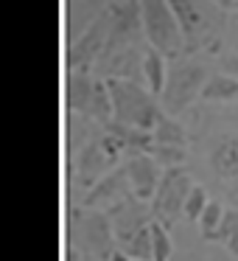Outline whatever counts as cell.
<instances>
[{"label": "cell", "mask_w": 238, "mask_h": 261, "mask_svg": "<svg viewBox=\"0 0 238 261\" xmlns=\"http://www.w3.org/2000/svg\"><path fill=\"white\" fill-rule=\"evenodd\" d=\"M68 247L79 250L84 258L96 261H109L115 253V233H112V219L109 214L96 208H79L70 211L68 219Z\"/></svg>", "instance_id": "cell-1"}, {"label": "cell", "mask_w": 238, "mask_h": 261, "mask_svg": "<svg viewBox=\"0 0 238 261\" xmlns=\"http://www.w3.org/2000/svg\"><path fill=\"white\" fill-rule=\"evenodd\" d=\"M109 96H112V110L118 124L124 126H135L143 132H154V126L163 118V107L160 101L148 93V87L137 85L129 79H107Z\"/></svg>", "instance_id": "cell-2"}, {"label": "cell", "mask_w": 238, "mask_h": 261, "mask_svg": "<svg viewBox=\"0 0 238 261\" xmlns=\"http://www.w3.org/2000/svg\"><path fill=\"white\" fill-rule=\"evenodd\" d=\"M137 12H140L143 40L152 48L165 57H180L185 51V37L168 0H137Z\"/></svg>", "instance_id": "cell-3"}, {"label": "cell", "mask_w": 238, "mask_h": 261, "mask_svg": "<svg viewBox=\"0 0 238 261\" xmlns=\"http://www.w3.org/2000/svg\"><path fill=\"white\" fill-rule=\"evenodd\" d=\"M112 34V12L104 9L101 14L90 20L81 37H73L68 48V73H90V68H96L98 59L104 57L107 40Z\"/></svg>", "instance_id": "cell-4"}, {"label": "cell", "mask_w": 238, "mask_h": 261, "mask_svg": "<svg viewBox=\"0 0 238 261\" xmlns=\"http://www.w3.org/2000/svg\"><path fill=\"white\" fill-rule=\"evenodd\" d=\"M204 82H207V70L199 62H176L174 68L168 70V79H165V87L160 93V107L163 113L176 115L188 107L196 96H202Z\"/></svg>", "instance_id": "cell-5"}, {"label": "cell", "mask_w": 238, "mask_h": 261, "mask_svg": "<svg viewBox=\"0 0 238 261\" xmlns=\"http://www.w3.org/2000/svg\"><path fill=\"white\" fill-rule=\"evenodd\" d=\"M193 191L191 174H188L182 166H174V169L163 171V180L157 186V194L148 205H152V216H157V222L163 225H171L176 216H182L185 211V199L188 194Z\"/></svg>", "instance_id": "cell-6"}, {"label": "cell", "mask_w": 238, "mask_h": 261, "mask_svg": "<svg viewBox=\"0 0 238 261\" xmlns=\"http://www.w3.org/2000/svg\"><path fill=\"white\" fill-rule=\"evenodd\" d=\"M129 188V177H126V166H115L109 169L90 191H84L81 197V208H96V211H104V214H115L126 199H132Z\"/></svg>", "instance_id": "cell-7"}, {"label": "cell", "mask_w": 238, "mask_h": 261, "mask_svg": "<svg viewBox=\"0 0 238 261\" xmlns=\"http://www.w3.org/2000/svg\"><path fill=\"white\" fill-rule=\"evenodd\" d=\"M168 6L180 20L182 37H185V51H196V48H204L213 42L210 20L196 0H168Z\"/></svg>", "instance_id": "cell-8"}, {"label": "cell", "mask_w": 238, "mask_h": 261, "mask_svg": "<svg viewBox=\"0 0 238 261\" xmlns=\"http://www.w3.org/2000/svg\"><path fill=\"white\" fill-rule=\"evenodd\" d=\"M126 177H129V188L140 202H152L157 186L163 180V166L152 158L148 152H137L126 160Z\"/></svg>", "instance_id": "cell-9"}, {"label": "cell", "mask_w": 238, "mask_h": 261, "mask_svg": "<svg viewBox=\"0 0 238 261\" xmlns=\"http://www.w3.org/2000/svg\"><path fill=\"white\" fill-rule=\"evenodd\" d=\"M109 169H115V163L107 158V152H104V146H101V135H98V138H90V141L81 146L79 160H76V166H73V180L90 191Z\"/></svg>", "instance_id": "cell-10"}, {"label": "cell", "mask_w": 238, "mask_h": 261, "mask_svg": "<svg viewBox=\"0 0 238 261\" xmlns=\"http://www.w3.org/2000/svg\"><path fill=\"white\" fill-rule=\"evenodd\" d=\"M96 70H98V79L107 76V79H129V82L140 85L143 82V54L135 45L118 48V51L98 59Z\"/></svg>", "instance_id": "cell-11"}, {"label": "cell", "mask_w": 238, "mask_h": 261, "mask_svg": "<svg viewBox=\"0 0 238 261\" xmlns=\"http://www.w3.org/2000/svg\"><path fill=\"white\" fill-rule=\"evenodd\" d=\"M93 90H96V76L90 73H68V87H65V98H68L70 113H90L93 104Z\"/></svg>", "instance_id": "cell-12"}, {"label": "cell", "mask_w": 238, "mask_h": 261, "mask_svg": "<svg viewBox=\"0 0 238 261\" xmlns=\"http://www.w3.org/2000/svg\"><path fill=\"white\" fill-rule=\"evenodd\" d=\"M165 79H168V68H165V54H160L157 48L148 45L143 51V82H146L148 93L152 96H160L165 87Z\"/></svg>", "instance_id": "cell-13"}, {"label": "cell", "mask_w": 238, "mask_h": 261, "mask_svg": "<svg viewBox=\"0 0 238 261\" xmlns=\"http://www.w3.org/2000/svg\"><path fill=\"white\" fill-rule=\"evenodd\" d=\"M210 169L219 177L238 174V141L235 138H221V141H216L213 152H210Z\"/></svg>", "instance_id": "cell-14"}, {"label": "cell", "mask_w": 238, "mask_h": 261, "mask_svg": "<svg viewBox=\"0 0 238 261\" xmlns=\"http://www.w3.org/2000/svg\"><path fill=\"white\" fill-rule=\"evenodd\" d=\"M202 98H204V101H219V104L235 101V98H238V79H235V76H230V73L207 76L204 90H202Z\"/></svg>", "instance_id": "cell-15"}, {"label": "cell", "mask_w": 238, "mask_h": 261, "mask_svg": "<svg viewBox=\"0 0 238 261\" xmlns=\"http://www.w3.org/2000/svg\"><path fill=\"white\" fill-rule=\"evenodd\" d=\"M104 132H112L115 138H118L121 143H124V149H137V152H148L154 143L152 132H143V129H135V126H124L118 124V121H109L107 126H104Z\"/></svg>", "instance_id": "cell-16"}, {"label": "cell", "mask_w": 238, "mask_h": 261, "mask_svg": "<svg viewBox=\"0 0 238 261\" xmlns=\"http://www.w3.org/2000/svg\"><path fill=\"white\" fill-rule=\"evenodd\" d=\"M87 118H93L96 124L107 126L109 121L115 118V110H112V96H109V87L104 79L96 76V90H93V104H90V113Z\"/></svg>", "instance_id": "cell-17"}, {"label": "cell", "mask_w": 238, "mask_h": 261, "mask_svg": "<svg viewBox=\"0 0 238 261\" xmlns=\"http://www.w3.org/2000/svg\"><path fill=\"white\" fill-rule=\"evenodd\" d=\"M152 138H154V143H168V146H182V149H185V143H188L182 124L174 121V115H168V113H165L163 118H160V124L154 126Z\"/></svg>", "instance_id": "cell-18"}, {"label": "cell", "mask_w": 238, "mask_h": 261, "mask_svg": "<svg viewBox=\"0 0 238 261\" xmlns=\"http://www.w3.org/2000/svg\"><path fill=\"white\" fill-rule=\"evenodd\" d=\"M148 233H152V261H168L171 253H174V244H171V236L165 230V225L152 219Z\"/></svg>", "instance_id": "cell-19"}, {"label": "cell", "mask_w": 238, "mask_h": 261, "mask_svg": "<svg viewBox=\"0 0 238 261\" xmlns=\"http://www.w3.org/2000/svg\"><path fill=\"white\" fill-rule=\"evenodd\" d=\"M224 211H227V208H224L221 202L210 199V202H207V208L202 211V216H199V230H202V236L207 239V242H213L216 230H219L221 219H224Z\"/></svg>", "instance_id": "cell-20"}, {"label": "cell", "mask_w": 238, "mask_h": 261, "mask_svg": "<svg viewBox=\"0 0 238 261\" xmlns=\"http://www.w3.org/2000/svg\"><path fill=\"white\" fill-rule=\"evenodd\" d=\"M154 160H157L163 169H174V166H182L185 163V149L182 146H168V143H152L148 149Z\"/></svg>", "instance_id": "cell-21"}, {"label": "cell", "mask_w": 238, "mask_h": 261, "mask_svg": "<svg viewBox=\"0 0 238 261\" xmlns=\"http://www.w3.org/2000/svg\"><path fill=\"white\" fill-rule=\"evenodd\" d=\"M207 191H204V186H193V191L188 194L185 199V211H182V216H185L188 222H199V216H202V211L207 208Z\"/></svg>", "instance_id": "cell-22"}, {"label": "cell", "mask_w": 238, "mask_h": 261, "mask_svg": "<svg viewBox=\"0 0 238 261\" xmlns=\"http://www.w3.org/2000/svg\"><path fill=\"white\" fill-rule=\"evenodd\" d=\"M235 227H238V211H224V219H221V225H219V230H216L213 242L224 244L227 239L232 236V230H235Z\"/></svg>", "instance_id": "cell-23"}, {"label": "cell", "mask_w": 238, "mask_h": 261, "mask_svg": "<svg viewBox=\"0 0 238 261\" xmlns=\"http://www.w3.org/2000/svg\"><path fill=\"white\" fill-rule=\"evenodd\" d=\"M221 68H224L230 76H235V79H238V54H232V57H224Z\"/></svg>", "instance_id": "cell-24"}, {"label": "cell", "mask_w": 238, "mask_h": 261, "mask_svg": "<svg viewBox=\"0 0 238 261\" xmlns=\"http://www.w3.org/2000/svg\"><path fill=\"white\" fill-rule=\"evenodd\" d=\"M224 247H227V250H230V253H232V255H235V258H238V227H235V230H232V236H230V239H227V242H224Z\"/></svg>", "instance_id": "cell-25"}, {"label": "cell", "mask_w": 238, "mask_h": 261, "mask_svg": "<svg viewBox=\"0 0 238 261\" xmlns=\"http://www.w3.org/2000/svg\"><path fill=\"white\" fill-rule=\"evenodd\" d=\"M132 3H137V0H109V9H126Z\"/></svg>", "instance_id": "cell-26"}, {"label": "cell", "mask_w": 238, "mask_h": 261, "mask_svg": "<svg viewBox=\"0 0 238 261\" xmlns=\"http://www.w3.org/2000/svg\"><path fill=\"white\" fill-rule=\"evenodd\" d=\"M213 3H216L219 9H235V6H238V0H213Z\"/></svg>", "instance_id": "cell-27"}, {"label": "cell", "mask_w": 238, "mask_h": 261, "mask_svg": "<svg viewBox=\"0 0 238 261\" xmlns=\"http://www.w3.org/2000/svg\"><path fill=\"white\" fill-rule=\"evenodd\" d=\"M68 261H96V258H84V255L79 258V253H76L73 247H68Z\"/></svg>", "instance_id": "cell-28"}, {"label": "cell", "mask_w": 238, "mask_h": 261, "mask_svg": "<svg viewBox=\"0 0 238 261\" xmlns=\"http://www.w3.org/2000/svg\"><path fill=\"white\" fill-rule=\"evenodd\" d=\"M109 261H132V258H129L126 253H121V250H115V253H112V258H109Z\"/></svg>", "instance_id": "cell-29"}]
</instances>
